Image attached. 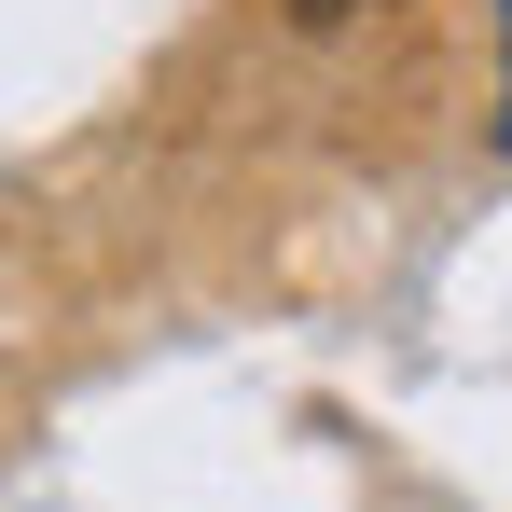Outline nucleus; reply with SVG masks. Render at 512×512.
I'll list each match as a JSON object with an SVG mask.
<instances>
[{"instance_id": "2", "label": "nucleus", "mask_w": 512, "mask_h": 512, "mask_svg": "<svg viewBox=\"0 0 512 512\" xmlns=\"http://www.w3.org/2000/svg\"><path fill=\"white\" fill-rule=\"evenodd\" d=\"M499 28H512V0H499ZM499 139H512V97H499Z\"/></svg>"}, {"instance_id": "1", "label": "nucleus", "mask_w": 512, "mask_h": 512, "mask_svg": "<svg viewBox=\"0 0 512 512\" xmlns=\"http://www.w3.org/2000/svg\"><path fill=\"white\" fill-rule=\"evenodd\" d=\"M291 14H319V28H346V14H374V0H291Z\"/></svg>"}]
</instances>
